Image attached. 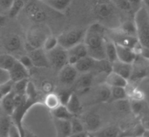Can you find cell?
I'll use <instances>...</instances> for the list:
<instances>
[{
  "label": "cell",
  "mask_w": 149,
  "mask_h": 137,
  "mask_svg": "<svg viewBox=\"0 0 149 137\" xmlns=\"http://www.w3.org/2000/svg\"><path fill=\"white\" fill-rule=\"evenodd\" d=\"M96 136L100 137H115L118 136L120 134V131L115 126H109L104 128L102 131H97L95 132Z\"/></svg>",
  "instance_id": "30"
},
{
  "label": "cell",
  "mask_w": 149,
  "mask_h": 137,
  "mask_svg": "<svg viewBox=\"0 0 149 137\" xmlns=\"http://www.w3.org/2000/svg\"><path fill=\"white\" fill-rule=\"evenodd\" d=\"M49 35V30L43 24H36L32 27L27 34L26 47L28 52L32 49L42 48L45 39Z\"/></svg>",
  "instance_id": "3"
},
{
  "label": "cell",
  "mask_w": 149,
  "mask_h": 137,
  "mask_svg": "<svg viewBox=\"0 0 149 137\" xmlns=\"http://www.w3.org/2000/svg\"><path fill=\"white\" fill-rule=\"evenodd\" d=\"M84 124V129L88 132H96L98 131L100 128L101 121L100 118L97 113H89L85 116L84 119V122H82Z\"/></svg>",
  "instance_id": "13"
},
{
  "label": "cell",
  "mask_w": 149,
  "mask_h": 137,
  "mask_svg": "<svg viewBox=\"0 0 149 137\" xmlns=\"http://www.w3.org/2000/svg\"><path fill=\"white\" fill-rule=\"evenodd\" d=\"M52 117L56 119H60V120H70L74 115H72L71 113L68 111L67 108L65 105L61 104L56 108L52 110Z\"/></svg>",
  "instance_id": "22"
},
{
  "label": "cell",
  "mask_w": 149,
  "mask_h": 137,
  "mask_svg": "<svg viewBox=\"0 0 149 137\" xmlns=\"http://www.w3.org/2000/svg\"><path fill=\"white\" fill-rule=\"evenodd\" d=\"M130 4L132 5V7L134 6H138V5H140V3L142 2V0H128Z\"/></svg>",
  "instance_id": "46"
},
{
  "label": "cell",
  "mask_w": 149,
  "mask_h": 137,
  "mask_svg": "<svg viewBox=\"0 0 149 137\" xmlns=\"http://www.w3.org/2000/svg\"><path fill=\"white\" fill-rule=\"evenodd\" d=\"M19 61L20 62L24 67L27 68L28 70L33 66V63H32L30 57H29L28 55H23V56H22L20 58V59L19 60Z\"/></svg>",
  "instance_id": "39"
},
{
  "label": "cell",
  "mask_w": 149,
  "mask_h": 137,
  "mask_svg": "<svg viewBox=\"0 0 149 137\" xmlns=\"http://www.w3.org/2000/svg\"><path fill=\"white\" fill-rule=\"evenodd\" d=\"M86 30L75 29L64 32L58 38V45L66 49H70L74 46L82 42L84 40Z\"/></svg>",
  "instance_id": "4"
},
{
  "label": "cell",
  "mask_w": 149,
  "mask_h": 137,
  "mask_svg": "<svg viewBox=\"0 0 149 137\" xmlns=\"http://www.w3.org/2000/svg\"><path fill=\"white\" fill-rule=\"evenodd\" d=\"M94 13L101 22H109L115 15V6L110 2H97L94 8Z\"/></svg>",
  "instance_id": "6"
},
{
  "label": "cell",
  "mask_w": 149,
  "mask_h": 137,
  "mask_svg": "<svg viewBox=\"0 0 149 137\" xmlns=\"http://www.w3.org/2000/svg\"><path fill=\"white\" fill-rule=\"evenodd\" d=\"M141 57H143L144 59H148L149 58V51H148V47H143L142 46L141 50H140V52Z\"/></svg>",
  "instance_id": "43"
},
{
  "label": "cell",
  "mask_w": 149,
  "mask_h": 137,
  "mask_svg": "<svg viewBox=\"0 0 149 137\" xmlns=\"http://www.w3.org/2000/svg\"><path fill=\"white\" fill-rule=\"evenodd\" d=\"M134 24L136 30V37L143 47H149V15L146 7L137 10L134 16Z\"/></svg>",
  "instance_id": "2"
},
{
  "label": "cell",
  "mask_w": 149,
  "mask_h": 137,
  "mask_svg": "<svg viewBox=\"0 0 149 137\" xmlns=\"http://www.w3.org/2000/svg\"><path fill=\"white\" fill-rule=\"evenodd\" d=\"M105 83L108 85L109 87H124V88H126L127 86H128V80L124 78L120 74L111 71L106 75Z\"/></svg>",
  "instance_id": "15"
},
{
  "label": "cell",
  "mask_w": 149,
  "mask_h": 137,
  "mask_svg": "<svg viewBox=\"0 0 149 137\" xmlns=\"http://www.w3.org/2000/svg\"><path fill=\"white\" fill-rule=\"evenodd\" d=\"M69 55H72L78 58V59L84 58L85 56L88 55V50L86 46L85 45L84 43H79L77 45L74 46L73 47L70 48V49L67 50Z\"/></svg>",
  "instance_id": "24"
},
{
  "label": "cell",
  "mask_w": 149,
  "mask_h": 137,
  "mask_svg": "<svg viewBox=\"0 0 149 137\" xmlns=\"http://www.w3.org/2000/svg\"><path fill=\"white\" fill-rule=\"evenodd\" d=\"M133 70V63H127L119 60L111 63V71L120 74L126 80L130 79Z\"/></svg>",
  "instance_id": "11"
},
{
  "label": "cell",
  "mask_w": 149,
  "mask_h": 137,
  "mask_svg": "<svg viewBox=\"0 0 149 137\" xmlns=\"http://www.w3.org/2000/svg\"><path fill=\"white\" fill-rule=\"evenodd\" d=\"M92 94L95 102H107L111 98V87L106 83L102 84L94 88Z\"/></svg>",
  "instance_id": "14"
},
{
  "label": "cell",
  "mask_w": 149,
  "mask_h": 137,
  "mask_svg": "<svg viewBox=\"0 0 149 137\" xmlns=\"http://www.w3.org/2000/svg\"><path fill=\"white\" fill-rule=\"evenodd\" d=\"M127 97L126 88L124 87H111V98L113 100L118 101L125 99Z\"/></svg>",
  "instance_id": "28"
},
{
  "label": "cell",
  "mask_w": 149,
  "mask_h": 137,
  "mask_svg": "<svg viewBox=\"0 0 149 137\" xmlns=\"http://www.w3.org/2000/svg\"><path fill=\"white\" fill-rule=\"evenodd\" d=\"M119 30L128 35L136 37V27H135L134 22H124ZM136 38H137V37H136Z\"/></svg>",
  "instance_id": "32"
},
{
  "label": "cell",
  "mask_w": 149,
  "mask_h": 137,
  "mask_svg": "<svg viewBox=\"0 0 149 137\" xmlns=\"http://www.w3.org/2000/svg\"><path fill=\"white\" fill-rule=\"evenodd\" d=\"M13 0H0V14H8Z\"/></svg>",
  "instance_id": "37"
},
{
  "label": "cell",
  "mask_w": 149,
  "mask_h": 137,
  "mask_svg": "<svg viewBox=\"0 0 149 137\" xmlns=\"http://www.w3.org/2000/svg\"><path fill=\"white\" fill-rule=\"evenodd\" d=\"M45 104L48 108L52 109L56 108L58 106L61 104V99L59 98V96L55 93H49L47 95V96L45 98Z\"/></svg>",
  "instance_id": "26"
},
{
  "label": "cell",
  "mask_w": 149,
  "mask_h": 137,
  "mask_svg": "<svg viewBox=\"0 0 149 137\" xmlns=\"http://www.w3.org/2000/svg\"><path fill=\"white\" fill-rule=\"evenodd\" d=\"M22 41L16 35H11L7 37L4 41V47L8 52H16L21 48Z\"/></svg>",
  "instance_id": "21"
},
{
  "label": "cell",
  "mask_w": 149,
  "mask_h": 137,
  "mask_svg": "<svg viewBox=\"0 0 149 137\" xmlns=\"http://www.w3.org/2000/svg\"><path fill=\"white\" fill-rule=\"evenodd\" d=\"M65 106L67 108L69 111L74 116L79 113L81 112V109H82V105H81V100L78 98V95L74 93L70 94Z\"/></svg>",
  "instance_id": "18"
},
{
  "label": "cell",
  "mask_w": 149,
  "mask_h": 137,
  "mask_svg": "<svg viewBox=\"0 0 149 137\" xmlns=\"http://www.w3.org/2000/svg\"><path fill=\"white\" fill-rule=\"evenodd\" d=\"M111 3L122 10L129 11L132 9V6L128 0H111Z\"/></svg>",
  "instance_id": "36"
},
{
  "label": "cell",
  "mask_w": 149,
  "mask_h": 137,
  "mask_svg": "<svg viewBox=\"0 0 149 137\" xmlns=\"http://www.w3.org/2000/svg\"><path fill=\"white\" fill-rule=\"evenodd\" d=\"M30 57L33 65L36 67H48L49 66L47 53L43 48H38L29 51Z\"/></svg>",
  "instance_id": "8"
},
{
  "label": "cell",
  "mask_w": 149,
  "mask_h": 137,
  "mask_svg": "<svg viewBox=\"0 0 149 137\" xmlns=\"http://www.w3.org/2000/svg\"><path fill=\"white\" fill-rule=\"evenodd\" d=\"M10 123H11V120L8 117H3L0 120V134L1 136H8Z\"/></svg>",
  "instance_id": "35"
},
{
  "label": "cell",
  "mask_w": 149,
  "mask_h": 137,
  "mask_svg": "<svg viewBox=\"0 0 149 137\" xmlns=\"http://www.w3.org/2000/svg\"><path fill=\"white\" fill-rule=\"evenodd\" d=\"M54 123L58 136H70L71 135L70 120L54 118Z\"/></svg>",
  "instance_id": "16"
},
{
  "label": "cell",
  "mask_w": 149,
  "mask_h": 137,
  "mask_svg": "<svg viewBox=\"0 0 149 137\" xmlns=\"http://www.w3.org/2000/svg\"><path fill=\"white\" fill-rule=\"evenodd\" d=\"M131 107H132V109L133 110V111L134 113H140L142 109L141 102H140V100L134 99V101L132 102V104H131Z\"/></svg>",
  "instance_id": "41"
},
{
  "label": "cell",
  "mask_w": 149,
  "mask_h": 137,
  "mask_svg": "<svg viewBox=\"0 0 149 137\" xmlns=\"http://www.w3.org/2000/svg\"><path fill=\"white\" fill-rule=\"evenodd\" d=\"M78 71L73 65L67 64L60 70L59 80L63 84L69 85L72 83L76 80Z\"/></svg>",
  "instance_id": "10"
},
{
  "label": "cell",
  "mask_w": 149,
  "mask_h": 137,
  "mask_svg": "<svg viewBox=\"0 0 149 137\" xmlns=\"http://www.w3.org/2000/svg\"><path fill=\"white\" fill-rule=\"evenodd\" d=\"M14 96L15 92L12 90L10 92H9L6 95H5L2 97L1 102H0L3 110L9 116H11L12 113H13V111L15 110Z\"/></svg>",
  "instance_id": "19"
},
{
  "label": "cell",
  "mask_w": 149,
  "mask_h": 137,
  "mask_svg": "<svg viewBox=\"0 0 149 137\" xmlns=\"http://www.w3.org/2000/svg\"><path fill=\"white\" fill-rule=\"evenodd\" d=\"M22 1H24V2H25V1H27V0H22Z\"/></svg>",
  "instance_id": "49"
},
{
  "label": "cell",
  "mask_w": 149,
  "mask_h": 137,
  "mask_svg": "<svg viewBox=\"0 0 149 137\" xmlns=\"http://www.w3.org/2000/svg\"><path fill=\"white\" fill-rule=\"evenodd\" d=\"M95 62V60H94L92 58L87 55V56L80 58L76 62V63L74 65V66L75 67L78 72L84 74V73L89 72L92 69H93Z\"/></svg>",
  "instance_id": "17"
},
{
  "label": "cell",
  "mask_w": 149,
  "mask_h": 137,
  "mask_svg": "<svg viewBox=\"0 0 149 137\" xmlns=\"http://www.w3.org/2000/svg\"><path fill=\"white\" fill-rule=\"evenodd\" d=\"M142 2L145 4V5H146V6H147V8H148L149 0H142Z\"/></svg>",
  "instance_id": "47"
},
{
  "label": "cell",
  "mask_w": 149,
  "mask_h": 137,
  "mask_svg": "<svg viewBox=\"0 0 149 137\" xmlns=\"http://www.w3.org/2000/svg\"><path fill=\"white\" fill-rule=\"evenodd\" d=\"M8 136H21L20 131H19V128L16 126V124L13 122V121H11L10 123V125L9 131H8Z\"/></svg>",
  "instance_id": "38"
},
{
  "label": "cell",
  "mask_w": 149,
  "mask_h": 137,
  "mask_svg": "<svg viewBox=\"0 0 149 137\" xmlns=\"http://www.w3.org/2000/svg\"><path fill=\"white\" fill-rule=\"evenodd\" d=\"M49 65L57 70H60L65 65L67 64L68 52L60 45L52 49V50L46 52Z\"/></svg>",
  "instance_id": "5"
},
{
  "label": "cell",
  "mask_w": 149,
  "mask_h": 137,
  "mask_svg": "<svg viewBox=\"0 0 149 137\" xmlns=\"http://www.w3.org/2000/svg\"><path fill=\"white\" fill-rule=\"evenodd\" d=\"M88 55L95 61L106 59L105 54V27L100 23L92 24L86 30L84 38Z\"/></svg>",
  "instance_id": "1"
},
{
  "label": "cell",
  "mask_w": 149,
  "mask_h": 137,
  "mask_svg": "<svg viewBox=\"0 0 149 137\" xmlns=\"http://www.w3.org/2000/svg\"><path fill=\"white\" fill-rule=\"evenodd\" d=\"M25 5V2L22 0H13L11 7L10 8L9 12H8V16L10 18H15L19 13L20 11L24 8Z\"/></svg>",
  "instance_id": "29"
},
{
  "label": "cell",
  "mask_w": 149,
  "mask_h": 137,
  "mask_svg": "<svg viewBox=\"0 0 149 137\" xmlns=\"http://www.w3.org/2000/svg\"><path fill=\"white\" fill-rule=\"evenodd\" d=\"M41 88H42L44 92H45L46 94H49L51 93L53 90V85L49 81H45L41 84Z\"/></svg>",
  "instance_id": "40"
},
{
  "label": "cell",
  "mask_w": 149,
  "mask_h": 137,
  "mask_svg": "<svg viewBox=\"0 0 149 137\" xmlns=\"http://www.w3.org/2000/svg\"><path fill=\"white\" fill-rule=\"evenodd\" d=\"M117 49V56L118 60L127 63H133L136 59V54L132 49L124 46L116 44Z\"/></svg>",
  "instance_id": "12"
},
{
  "label": "cell",
  "mask_w": 149,
  "mask_h": 137,
  "mask_svg": "<svg viewBox=\"0 0 149 137\" xmlns=\"http://www.w3.org/2000/svg\"><path fill=\"white\" fill-rule=\"evenodd\" d=\"M105 54H106V59L111 63L118 60L116 45L112 41H106V44H105Z\"/></svg>",
  "instance_id": "23"
},
{
  "label": "cell",
  "mask_w": 149,
  "mask_h": 137,
  "mask_svg": "<svg viewBox=\"0 0 149 137\" xmlns=\"http://www.w3.org/2000/svg\"><path fill=\"white\" fill-rule=\"evenodd\" d=\"M70 124H71V135L85 131L83 122L76 117H73L70 120Z\"/></svg>",
  "instance_id": "34"
},
{
  "label": "cell",
  "mask_w": 149,
  "mask_h": 137,
  "mask_svg": "<svg viewBox=\"0 0 149 137\" xmlns=\"http://www.w3.org/2000/svg\"><path fill=\"white\" fill-rule=\"evenodd\" d=\"M70 2L71 0H46V4L58 11L65 10Z\"/></svg>",
  "instance_id": "27"
},
{
  "label": "cell",
  "mask_w": 149,
  "mask_h": 137,
  "mask_svg": "<svg viewBox=\"0 0 149 137\" xmlns=\"http://www.w3.org/2000/svg\"><path fill=\"white\" fill-rule=\"evenodd\" d=\"M6 21L7 19L5 15L0 14V27H2V26H4L6 24Z\"/></svg>",
  "instance_id": "45"
},
{
  "label": "cell",
  "mask_w": 149,
  "mask_h": 137,
  "mask_svg": "<svg viewBox=\"0 0 149 137\" xmlns=\"http://www.w3.org/2000/svg\"><path fill=\"white\" fill-rule=\"evenodd\" d=\"M92 81H93V77L92 74L84 73V75L81 76L77 81V89L81 92V94L87 93L90 89Z\"/></svg>",
  "instance_id": "20"
},
{
  "label": "cell",
  "mask_w": 149,
  "mask_h": 137,
  "mask_svg": "<svg viewBox=\"0 0 149 137\" xmlns=\"http://www.w3.org/2000/svg\"><path fill=\"white\" fill-rule=\"evenodd\" d=\"M16 59L9 54H0V69L8 72L16 62Z\"/></svg>",
  "instance_id": "25"
},
{
  "label": "cell",
  "mask_w": 149,
  "mask_h": 137,
  "mask_svg": "<svg viewBox=\"0 0 149 137\" xmlns=\"http://www.w3.org/2000/svg\"><path fill=\"white\" fill-rule=\"evenodd\" d=\"M8 72L9 74L10 80H11L14 83L16 81H21L22 79L28 78L29 75H30L28 70L24 67L17 59L11 69Z\"/></svg>",
  "instance_id": "9"
},
{
  "label": "cell",
  "mask_w": 149,
  "mask_h": 137,
  "mask_svg": "<svg viewBox=\"0 0 149 137\" xmlns=\"http://www.w3.org/2000/svg\"><path fill=\"white\" fill-rule=\"evenodd\" d=\"M8 80H10V77L8 72L0 69V84L8 81Z\"/></svg>",
  "instance_id": "42"
},
{
  "label": "cell",
  "mask_w": 149,
  "mask_h": 137,
  "mask_svg": "<svg viewBox=\"0 0 149 137\" xmlns=\"http://www.w3.org/2000/svg\"><path fill=\"white\" fill-rule=\"evenodd\" d=\"M24 11L29 19L35 22L41 23L46 20L47 15L46 11L42 7L40 6L37 2L31 1L24 5Z\"/></svg>",
  "instance_id": "7"
},
{
  "label": "cell",
  "mask_w": 149,
  "mask_h": 137,
  "mask_svg": "<svg viewBox=\"0 0 149 137\" xmlns=\"http://www.w3.org/2000/svg\"><path fill=\"white\" fill-rule=\"evenodd\" d=\"M28 83V78L22 79L21 81H16L13 83V91L18 95H26V90H27Z\"/></svg>",
  "instance_id": "31"
},
{
  "label": "cell",
  "mask_w": 149,
  "mask_h": 137,
  "mask_svg": "<svg viewBox=\"0 0 149 137\" xmlns=\"http://www.w3.org/2000/svg\"><path fill=\"white\" fill-rule=\"evenodd\" d=\"M58 45V38L52 35H49L45 39V42L43 44V49L46 52H49V51L52 50V49H54Z\"/></svg>",
  "instance_id": "33"
},
{
  "label": "cell",
  "mask_w": 149,
  "mask_h": 137,
  "mask_svg": "<svg viewBox=\"0 0 149 137\" xmlns=\"http://www.w3.org/2000/svg\"><path fill=\"white\" fill-rule=\"evenodd\" d=\"M3 97H4V95H2V94L1 93V91H0V102H1V100H2V99Z\"/></svg>",
  "instance_id": "48"
},
{
  "label": "cell",
  "mask_w": 149,
  "mask_h": 137,
  "mask_svg": "<svg viewBox=\"0 0 149 137\" xmlns=\"http://www.w3.org/2000/svg\"><path fill=\"white\" fill-rule=\"evenodd\" d=\"M89 136L88 133L86 131H81V132L78 133V134H73V135H71L70 136L72 137H86Z\"/></svg>",
  "instance_id": "44"
}]
</instances>
